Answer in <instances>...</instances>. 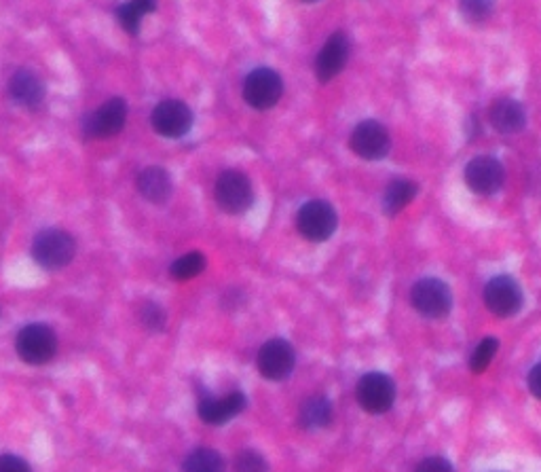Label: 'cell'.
Listing matches in <instances>:
<instances>
[{
	"mask_svg": "<svg viewBox=\"0 0 541 472\" xmlns=\"http://www.w3.org/2000/svg\"><path fill=\"white\" fill-rule=\"evenodd\" d=\"M410 303L429 320H442L453 310V293L440 278H421L410 288Z\"/></svg>",
	"mask_w": 541,
	"mask_h": 472,
	"instance_id": "6da1fadb",
	"label": "cell"
},
{
	"mask_svg": "<svg viewBox=\"0 0 541 472\" xmlns=\"http://www.w3.org/2000/svg\"><path fill=\"white\" fill-rule=\"evenodd\" d=\"M74 254H77V242L64 229H45L32 242V257L45 269L66 267Z\"/></svg>",
	"mask_w": 541,
	"mask_h": 472,
	"instance_id": "7a4b0ae2",
	"label": "cell"
},
{
	"mask_svg": "<svg viewBox=\"0 0 541 472\" xmlns=\"http://www.w3.org/2000/svg\"><path fill=\"white\" fill-rule=\"evenodd\" d=\"M339 216L324 199H311L296 214L298 233L309 242H326L337 231Z\"/></svg>",
	"mask_w": 541,
	"mask_h": 472,
	"instance_id": "3957f363",
	"label": "cell"
},
{
	"mask_svg": "<svg viewBox=\"0 0 541 472\" xmlns=\"http://www.w3.org/2000/svg\"><path fill=\"white\" fill-rule=\"evenodd\" d=\"M216 204L227 214H241L254 204V189L250 178L239 170L222 172L214 185Z\"/></svg>",
	"mask_w": 541,
	"mask_h": 472,
	"instance_id": "277c9868",
	"label": "cell"
},
{
	"mask_svg": "<svg viewBox=\"0 0 541 472\" xmlns=\"http://www.w3.org/2000/svg\"><path fill=\"white\" fill-rule=\"evenodd\" d=\"M15 350L28 365H45L58 352V337L47 324H28L17 333Z\"/></svg>",
	"mask_w": 541,
	"mask_h": 472,
	"instance_id": "5b68a950",
	"label": "cell"
},
{
	"mask_svg": "<svg viewBox=\"0 0 541 472\" xmlns=\"http://www.w3.org/2000/svg\"><path fill=\"white\" fill-rule=\"evenodd\" d=\"M356 396L358 403L366 413L372 415H383L391 407H394L396 401V384L394 379L385 373L372 371L366 373L356 386Z\"/></svg>",
	"mask_w": 541,
	"mask_h": 472,
	"instance_id": "8992f818",
	"label": "cell"
},
{
	"mask_svg": "<svg viewBox=\"0 0 541 472\" xmlns=\"http://www.w3.org/2000/svg\"><path fill=\"white\" fill-rule=\"evenodd\" d=\"M484 305L499 318H512L525 305V295L512 276H495L484 286Z\"/></svg>",
	"mask_w": 541,
	"mask_h": 472,
	"instance_id": "52a82bcc",
	"label": "cell"
},
{
	"mask_svg": "<svg viewBox=\"0 0 541 472\" xmlns=\"http://www.w3.org/2000/svg\"><path fill=\"white\" fill-rule=\"evenodd\" d=\"M284 94V81L273 68H256L244 81V100L256 108V111H267L273 108Z\"/></svg>",
	"mask_w": 541,
	"mask_h": 472,
	"instance_id": "ba28073f",
	"label": "cell"
},
{
	"mask_svg": "<svg viewBox=\"0 0 541 472\" xmlns=\"http://www.w3.org/2000/svg\"><path fill=\"white\" fill-rule=\"evenodd\" d=\"M349 144L353 153L366 161L385 159L391 151V138L387 127L375 119H366L353 127Z\"/></svg>",
	"mask_w": 541,
	"mask_h": 472,
	"instance_id": "9c48e42d",
	"label": "cell"
},
{
	"mask_svg": "<svg viewBox=\"0 0 541 472\" xmlns=\"http://www.w3.org/2000/svg\"><path fill=\"white\" fill-rule=\"evenodd\" d=\"M153 127L157 130V134L165 136V138H182L191 132L193 127V111L189 106H186L182 100H163L153 108L151 115Z\"/></svg>",
	"mask_w": 541,
	"mask_h": 472,
	"instance_id": "30bf717a",
	"label": "cell"
},
{
	"mask_svg": "<svg viewBox=\"0 0 541 472\" xmlns=\"http://www.w3.org/2000/svg\"><path fill=\"white\" fill-rule=\"evenodd\" d=\"M127 121V104L123 98H110L83 121V132L89 138L117 136Z\"/></svg>",
	"mask_w": 541,
	"mask_h": 472,
	"instance_id": "8fae6325",
	"label": "cell"
},
{
	"mask_svg": "<svg viewBox=\"0 0 541 472\" xmlns=\"http://www.w3.org/2000/svg\"><path fill=\"white\" fill-rule=\"evenodd\" d=\"M465 183L478 195H493L503 187L506 180V170H503L501 161L491 155H478L468 161L465 166Z\"/></svg>",
	"mask_w": 541,
	"mask_h": 472,
	"instance_id": "7c38bea8",
	"label": "cell"
},
{
	"mask_svg": "<svg viewBox=\"0 0 541 472\" xmlns=\"http://www.w3.org/2000/svg\"><path fill=\"white\" fill-rule=\"evenodd\" d=\"M258 371L269 381H284L296 365L294 348L286 339H271L258 352Z\"/></svg>",
	"mask_w": 541,
	"mask_h": 472,
	"instance_id": "4fadbf2b",
	"label": "cell"
},
{
	"mask_svg": "<svg viewBox=\"0 0 541 472\" xmlns=\"http://www.w3.org/2000/svg\"><path fill=\"white\" fill-rule=\"evenodd\" d=\"M248 407V398L241 392H231L227 396L201 394L199 396V417L210 426H222L231 422L241 411Z\"/></svg>",
	"mask_w": 541,
	"mask_h": 472,
	"instance_id": "5bb4252c",
	"label": "cell"
},
{
	"mask_svg": "<svg viewBox=\"0 0 541 472\" xmlns=\"http://www.w3.org/2000/svg\"><path fill=\"white\" fill-rule=\"evenodd\" d=\"M351 53V43L345 32H334L324 43L322 51L317 53L315 60V75L322 83L332 81L345 68Z\"/></svg>",
	"mask_w": 541,
	"mask_h": 472,
	"instance_id": "9a60e30c",
	"label": "cell"
},
{
	"mask_svg": "<svg viewBox=\"0 0 541 472\" xmlns=\"http://www.w3.org/2000/svg\"><path fill=\"white\" fill-rule=\"evenodd\" d=\"M489 121L499 134H518L527 125L525 106L512 98H501L489 108Z\"/></svg>",
	"mask_w": 541,
	"mask_h": 472,
	"instance_id": "2e32d148",
	"label": "cell"
},
{
	"mask_svg": "<svg viewBox=\"0 0 541 472\" xmlns=\"http://www.w3.org/2000/svg\"><path fill=\"white\" fill-rule=\"evenodd\" d=\"M9 96L15 104H20L24 108H34L45 98V85L36 72L22 68L13 72V77L9 79Z\"/></svg>",
	"mask_w": 541,
	"mask_h": 472,
	"instance_id": "e0dca14e",
	"label": "cell"
},
{
	"mask_svg": "<svg viewBox=\"0 0 541 472\" xmlns=\"http://www.w3.org/2000/svg\"><path fill=\"white\" fill-rule=\"evenodd\" d=\"M136 187L146 202H151V204H165L174 191L172 176L167 174V170H163L161 166H151L142 170L138 174Z\"/></svg>",
	"mask_w": 541,
	"mask_h": 472,
	"instance_id": "ac0fdd59",
	"label": "cell"
},
{
	"mask_svg": "<svg viewBox=\"0 0 541 472\" xmlns=\"http://www.w3.org/2000/svg\"><path fill=\"white\" fill-rule=\"evenodd\" d=\"M417 191H419V187H417L415 180H410V178L391 180L389 187L385 189V195H383L385 214L396 216L398 212H402L410 202H413Z\"/></svg>",
	"mask_w": 541,
	"mask_h": 472,
	"instance_id": "d6986e66",
	"label": "cell"
},
{
	"mask_svg": "<svg viewBox=\"0 0 541 472\" xmlns=\"http://www.w3.org/2000/svg\"><path fill=\"white\" fill-rule=\"evenodd\" d=\"M298 420L307 430H320L332 422V403L326 396H311L301 405Z\"/></svg>",
	"mask_w": 541,
	"mask_h": 472,
	"instance_id": "ffe728a7",
	"label": "cell"
},
{
	"mask_svg": "<svg viewBox=\"0 0 541 472\" xmlns=\"http://www.w3.org/2000/svg\"><path fill=\"white\" fill-rule=\"evenodd\" d=\"M182 472H225V460L218 451L199 447L186 456Z\"/></svg>",
	"mask_w": 541,
	"mask_h": 472,
	"instance_id": "44dd1931",
	"label": "cell"
},
{
	"mask_svg": "<svg viewBox=\"0 0 541 472\" xmlns=\"http://www.w3.org/2000/svg\"><path fill=\"white\" fill-rule=\"evenodd\" d=\"M205 265H208V261H205V257L201 252H189V254H184V257H180L178 261L172 263L170 274H172L174 280H191V278L201 274V271L205 269Z\"/></svg>",
	"mask_w": 541,
	"mask_h": 472,
	"instance_id": "7402d4cb",
	"label": "cell"
},
{
	"mask_svg": "<svg viewBox=\"0 0 541 472\" xmlns=\"http://www.w3.org/2000/svg\"><path fill=\"white\" fill-rule=\"evenodd\" d=\"M155 7H157L155 3H129V5L119 7L117 17H119L123 30L129 32V34H138L140 24H142V17L148 11H153Z\"/></svg>",
	"mask_w": 541,
	"mask_h": 472,
	"instance_id": "603a6c76",
	"label": "cell"
},
{
	"mask_svg": "<svg viewBox=\"0 0 541 472\" xmlns=\"http://www.w3.org/2000/svg\"><path fill=\"white\" fill-rule=\"evenodd\" d=\"M497 350H499V341L495 337L482 339L478 343V346L474 348L472 356H470V369H472V373H482L484 369H487L491 365V362H493Z\"/></svg>",
	"mask_w": 541,
	"mask_h": 472,
	"instance_id": "cb8c5ba5",
	"label": "cell"
},
{
	"mask_svg": "<svg viewBox=\"0 0 541 472\" xmlns=\"http://www.w3.org/2000/svg\"><path fill=\"white\" fill-rule=\"evenodd\" d=\"M140 322L146 331H151V333H159L165 329V310L161 305H157L155 301H144L142 307H140Z\"/></svg>",
	"mask_w": 541,
	"mask_h": 472,
	"instance_id": "d4e9b609",
	"label": "cell"
},
{
	"mask_svg": "<svg viewBox=\"0 0 541 472\" xmlns=\"http://www.w3.org/2000/svg\"><path fill=\"white\" fill-rule=\"evenodd\" d=\"M267 470H269L267 460L252 449L241 451L235 460V472H267Z\"/></svg>",
	"mask_w": 541,
	"mask_h": 472,
	"instance_id": "484cf974",
	"label": "cell"
},
{
	"mask_svg": "<svg viewBox=\"0 0 541 472\" xmlns=\"http://www.w3.org/2000/svg\"><path fill=\"white\" fill-rule=\"evenodd\" d=\"M459 9H461V15L470 24L487 22L493 13V7L489 3H482V0H468V3H461Z\"/></svg>",
	"mask_w": 541,
	"mask_h": 472,
	"instance_id": "4316f807",
	"label": "cell"
},
{
	"mask_svg": "<svg viewBox=\"0 0 541 472\" xmlns=\"http://www.w3.org/2000/svg\"><path fill=\"white\" fill-rule=\"evenodd\" d=\"M415 472H455V466L446 460V458H440V456H432V458H425L417 468Z\"/></svg>",
	"mask_w": 541,
	"mask_h": 472,
	"instance_id": "83f0119b",
	"label": "cell"
},
{
	"mask_svg": "<svg viewBox=\"0 0 541 472\" xmlns=\"http://www.w3.org/2000/svg\"><path fill=\"white\" fill-rule=\"evenodd\" d=\"M0 472H32L28 462L13 453H3L0 456Z\"/></svg>",
	"mask_w": 541,
	"mask_h": 472,
	"instance_id": "f1b7e54d",
	"label": "cell"
},
{
	"mask_svg": "<svg viewBox=\"0 0 541 472\" xmlns=\"http://www.w3.org/2000/svg\"><path fill=\"white\" fill-rule=\"evenodd\" d=\"M529 390L533 392L535 398H539L541 401V362H537V365L529 373Z\"/></svg>",
	"mask_w": 541,
	"mask_h": 472,
	"instance_id": "f546056e",
	"label": "cell"
}]
</instances>
